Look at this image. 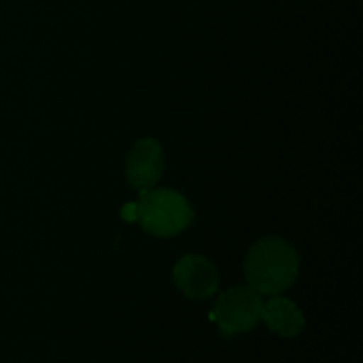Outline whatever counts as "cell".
Returning <instances> with one entry per match:
<instances>
[{"mask_svg":"<svg viewBox=\"0 0 363 363\" xmlns=\"http://www.w3.org/2000/svg\"><path fill=\"white\" fill-rule=\"evenodd\" d=\"M261 308L262 294L250 286H236L220 294L211 319L223 337L240 335L255 328L261 319Z\"/></svg>","mask_w":363,"mask_h":363,"instance_id":"3957f363","label":"cell"},{"mask_svg":"<svg viewBox=\"0 0 363 363\" xmlns=\"http://www.w3.org/2000/svg\"><path fill=\"white\" fill-rule=\"evenodd\" d=\"M165 169L163 149L155 138L145 137L131 147L126 158V177L137 190H151Z\"/></svg>","mask_w":363,"mask_h":363,"instance_id":"5b68a950","label":"cell"},{"mask_svg":"<svg viewBox=\"0 0 363 363\" xmlns=\"http://www.w3.org/2000/svg\"><path fill=\"white\" fill-rule=\"evenodd\" d=\"M261 319H264L266 326L273 333L286 337V339L300 335L305 326L303 312L298 308V305L287 298L280 296L272 298L266 303L262 301Z\"/></svg>","mask_w":363,"mask_h":363,"instance_id":"8992f818","label":"cell"},{"mask_svg":"<svg viewBox=\"0 0 363 363\" xmlns=\"http://www.w3.org/2000/svg\"><path fill=\"white\" fill-rule=\"evenodd\" d=\"M300 272V257L284 238L255 241L245 259V277L259 294H279L289 289Z\"/></svg>","mask_w":363,"mask_h":363,"instance_id":"6da1fadb","label":"cell"},{"mask_svg":"<svg viewBox=\"0 0 363 363\" xmlns=\"http://www.w3.org/2000/svg\"><path fill=\"white\" fill-rule=\"evenodd\" d=\"M135 220L156 238H172L194 222V209L179 191L170 188L144 190L135 204Z\"/></svg>","mask_w":363,"mask_h":363,"instance_id":"7a4b0ae2","label":"cell"},{"mask_svg":"<svg viewBox=\"0 0 363 363\" xmlns=\"http://www.w3.org/2000/svg\"><path fill=\"white\" fill-rule=\"evenodd\" d=\"M121 215H123L126 220H130V222H133L135 220V204L124 206L123 211H121Z\"/></svg>","mask_w":363,"mask_h":363,"instance_id":"52a82bcc","label":"cell"},{"mask_svg":"<svg viewBox=\"0 0 363 363\" xmlns=\"http://www.w3.org/2000/svg\"><path fill=\"white\" fill-rule=\"evenodd\" d=\"M174 284L190 300H209L218 291V273L208 257L188 254L174 266Z\"/></svg>","mask_w":363,"mask_h":363,"instance_id":"277c9868","label":"cell"}]
</instances>
